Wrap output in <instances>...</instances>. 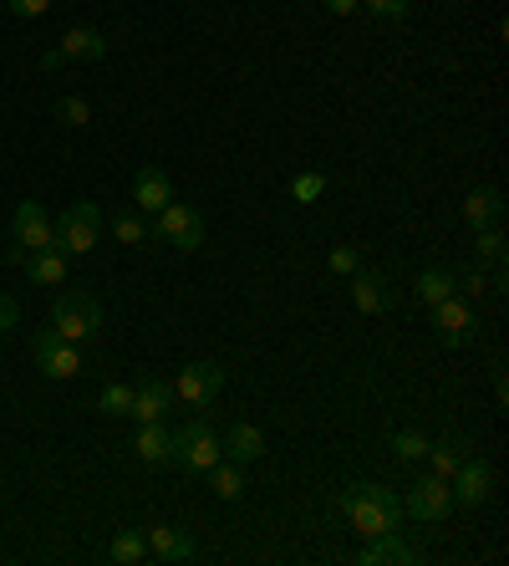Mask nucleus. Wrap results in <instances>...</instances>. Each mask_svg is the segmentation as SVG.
Instances as JSON below:
<instances>
[{
    "label": "nucleus",
    "instance_id": "f257e3e1",
    "mask_svg": "<svg viewBox=\"0 0 509 566\" xmlns=\"http://www.w3.org/2000/svg\"><path fill=\"white\" fill-rule=\"evenodd\" d=\"M342 516L357 525V536H382V531H397V516H403V500H397L387 485H351L342 490Z\"/></svg>",
    "mask_w": 509,
    "mask_h": 566
},
{
    "label": "nucleus",
    "instance_id": "f03ea898",
    "mask_svg": "<svg viewBox=\"0 0 509 566\" xmlns=\"http://www.w3.org/2000/svg\"><path fill=\"white\" fill-rule=\"evenodd\" d=\"M219 460H224V444H219V434H215V424H209V418H189V424L174 434L169 464L189 470V475H209Z\"/></svg>",
    "mask_w": 509,
    "mask_h": 566
},
{
    "label": "nucleus",
    "instance_id": "7ed1b4c3",
    "mask_svg": "<svg viewBox=\"0 0 509 566\" xmlns=\"http://www.w3.org/2000/svg\"><path fill=\"white\" fill-rule=\"evenodd\" d=\"M97 235H102V209L92 205V199H82V205H67L57 220H51V251H61V255L97 251Z\"/></svg>",
    "mask_w": 509,
    "mask_h": 566
},
{
    "label": "nucleus",
    "instance_id": "20e7f679",
    "mask_svg": "<svg viewBox=\"0 0 509 566\" xmlns=\"http://www.w3.org/2000/svg\"><path fill=\"white\" fill-rule=\"evenodd\" d=\"M51 327L67 337V343H88V337H97L102 332V307L92 291H57V301H51Z\"/></svg>",
    "mask_w": 509,
    "mask_h": 566
},
{
    "label": "nucleus",
    "instance_id": "39448f33",
    "mask_svg": "<svg viewBox=\"0 0 509 566\" xmlns=\"http://www.w3.org/2000/svg\"><path fill=\"white\" fill-rule=\"evenodd\" d=\"M428 312H433L438 347H449V353H453V347H468L474 337H479V312H474V307H468L459 291H453V297H443V301H433Z\"/></svg>",
    "mask_w": 509,
    "mask_h": 566
},
{
    "label": "nucleus",
    "instance_id": "423d86ee",
    "mask_svg": "<svg viewBox=\"0 0 509 566\" xmlns=\"http://www.w3.org/2000/svg\"><path fill=\"white\" fill-rule=\"evenodd\" d=\"M153 235L169 240L174 251H199V245H204V220H199V209H194V205H174V199H169V205H163L159 215H153Z\"/></svg>",
    "mask_w": 509,
    "mask_h": 566
},
{
    "label": "nucleus",
    "instance_id": "0eeeda50",
    "mask_svg": "<svg viewBox=\"0 0 509 566\" xmlns=\"http://www.w3.org/2000/svg\"><path fill=\"white\" fill-rule=\"evenodd\" d=\"M31 353H36V368H42L46 378H77L82 373V353H77V343H67L57 327L36 332V337H31Z\"/></svg>",
    "mask_w": 509,
    "mask_h": 566
},
{
    "label": "nucleus",
    "instance_id": "6e6552de",
    "mask_svg": "<svg viewBox=\"0 0 509 566\" xmlns=\"http://www.w3.org/2000/svg\"><path fill=\"white\" fill-rule=\"evenodd\" d=\"M219 393H224V368H219V362H209V358L189 362V368L174 378V398H184L189 408H209Z\"/></svg>",
    "mask_w": 509,
    "mask_h": 566
},
{
    "label": "nucleus",
    "instance_id": "1a4fd4ad",
    "mask_svg": "<svg viewBox=\"0 0 509 566\" xmlns=\"http://www.w3.org/2000/svg\"><path fill=\"white\" fill-rule=\"evenodd\" d=\"M449 510H453V490L443 475H423L418 485H407L403 516H413V521H443Z\"/></svg>",
    "mask_w": 509,
    "mask_h": 566
},
{
    "label": "nucleus",
    "instance_id": "9d476101",
    "mask_svg": "<svg viewBox=\"0 0 509 566\" xmlns=\"http://www.w3.org/2000/svg\"><path fill=\"white\" fill-rule=\"evenodd\" d=\"M449 490H453V506H484L495 495V464L464 454V464L449 475Z\"/></svg>",
    "mask_w": 509,
    "mask_h": 566
},
{
    "label": "nucleus",
    "instance_id": "9b49d317",
    "mask_svg": "<svg viewBox=\"0 0 509 566\" xmlns=\"http://www.w3.org/2000/svg\"><path fill=\"white\" fill-rule=\"evenodd\" d=\"M174 408V383H163V378H138L132 383V408H128V418H138V424H153V418H163Z\"/></svg>",
    "mask_w": 509,
    "mask_h": 566
},
{
    "label": "nucleus",
    "instance_id": "f8f14e48",
    "mask_svg": "<svg viewBox=\"0 0 509 566\" xmlns=\"http://www.w3.org/2000/svg\"><path fill=\"white\" fill-rule=\"evenodd\" d=\"M351 307L362 316H382L387 307H393V281L387 276H378V270H351Z\"/></svg>",
    "mask_w": 509,
    "mask_h": 566
},
{
    "label": "nucleus",
    "instance_id": "ddd939ff",
    "mask_svg": "<svg viewBox=\"0 0 509 566\" xmlns=\"http://www.w3.org/2000/svg\"><path fill=\"white\" fill-rule=\"evenodd\" d=\"M11 235H15V245H31V251H51V220H46V209L36 205V199H26V205L15 209Z\"/></svg>",
    "mask_w": 509,
    "mask_h": 566
},
{
    "label": "nucleus",
    "instance_id": "4468645a",
    "mask_svg": "<svg viewBox=\"0 0 509 566\" xmlns=\"http://www.w3.org/2000/svg\"><path fill=\"white\" fill-rule=\"evenodd\" d=\"M169 199H174V184H169V174H163L159 164H143L138 174H132V205H138V209L159 215Z\"/></svg>",
    "mask_w": 509,
    "mask_h": 566
},
{
    "label": "nucleus",
    "instance_id": "2eb2a0df",
    "mask_svg": "<svg viewBox=\"0 0 509 566\" xmlns=\"http://www.w3.org/2000/svg\"><path fill=\"white\" fill-rule=\"evenodd\" d=\"M418 562V552L407 546L397 531H382V536H367V546L357 552V566H407Z\"/></svg>",
    "mask_w": 509,
    "mask_h": 566
},
{
    "label": "nucleus",
    "instance_id": "dca6fc26",
    "mask_svg": "<svg viewBox=\"0 0 509 566\" xmlns=\"http://www.w3.org/2000/svg\"><path fill=\"white\" fill-rule=\"evenodd\" d=\"M15 261H21V270L31 276V286H61L67 281V255L61 251H15Z\"/></svg>",
    "mask_w": 509,
    "mask_h": 566
},
{
    "label": "nucleus",
    "instance_id": "f3484780",
    "mask_svg": "<svg viewBox=\"0 0 509 566\" xmlns=\"http://www.w3.org/2000/svg\"><path fill=\"white\" fill-rule=\"evenodd\" d=\"M57 57L61 61H102V57H107V36L92 31V26H72L67 36H61Z\"/></svg>",
    "mask_w": 509,
    "mask_h": 566
},
{
    "label": "nucleus",
    "instance_id": "a211bd4d",
    "mask_svg": "<svg viewBox=\"0 0 509 566\" xmlns=\"http://www.w3.org/2000/svg\"><path fill=\"white\" fill-rule=\"evenodd\" d=\"M148 556H159V562H169V566L194 562V536L174 531V525H153V531H148Z\"/></svg>",
    "mask_w": 509,
    "mask_h": 566
},
{
    "label": "nucleus",
    "instance_id": "6ab92c4d",
    "mask_svg": "<svg viewBox=\"0 0 509 566\" xmlns=\"http://www.w3.org/2000/svg\"><path fill=\"white\" fill-rule=\"evenodd\" d=\"M132 449H138V460H143V464H169L174 434L163 429V418H153V424H138V439H132Z\"/></svg>",
    "mask_w": 509,
    "mask_h": 566
},
{
    "label": "nucleus",
    "instance_id": "aec40b11",
    "mask_svg": "<svg viewBox=\"0 0 509 566\" xmlns=\"http://www.w3.org/2000/svg\"><path fill=\"white\" fill-rule=\"evenodd\" d=\"M499 215H505V199H499V189H468V199H464L468 230H489V224H499Z\"/></svg>",
    "mask_w": 509,
    "mask_h": 566
},
{
    "label": "nucleus",
    "instance_id": "412c9836",
    "mask_svg": "<svg viewBox=\"0 0 509 566\" xmlns=\"http://www.w3.org/2000/svg\"><path fill=\"white\" fill-rule=\"evenodd\" d=\"M224 454H230L234 464H255L265 454V434L255 429V424H234L230 439H224Z\"/></svg>",
    "mask_w": 509,
    "mask_h": 566
},
{
    "label": "nucleus",
    "instance_id": "4be33fe9",
    "mask_svg": "<svg viewBox=\"0 0 509 566\" xmlns=\"http://www.w3.org/2000/svg\"><path fill=\"white\" fill-rule=\"evenodd\" d=\"M453 291H459V281H453V270H443V266L418 270V281H413V297H418L423 307H433V301L453 297Z\"/></svg>",
    "mask_w": 509,
    "mask_h": 566
},
{
    "label": "nucleus",
    "instance_id": "5701e85b",
    "mask_svg": "<svg viewBox=\"0 0 509 566\" xmlns=\"http://www.w3.org/2000/svg\"><path fill=\"white\" fill-rule=\"evenodd\" d=\"M107 556H113L117 566H138V562H148V531H123V536H113Z\"/></svg>",
    "mask_w": 509,
    "mask_h": 566
},
{
    "label": "nucleus",
    "instance_id": "b1692460",
    "mask_svg": "<svg viewBox=\"0 0 509 566\" xmlns=\"http://www.w3.org/2000/svg\"><path fill=\"white\" fill-rule=\"evenodd\" d=\"M113 235L123 240V245H148V240H153V224H148L143 215H132V209H117V215H113Z\"/></svg>",
    "mask_w": 509,
    "mask_h": 566
},
{
    "label": "nucleus",
    "instance_id": "393cba45",
    "mask_svg": "<svg viewBox=\"0 0 509 566\" xmlns=\"http://www.w3.org/2000/svg\"><path fill=\"white\" fill-rule=\"evenodd\" d=\"M464 454H468V444H464V439H449V444H428V454H423V460L433 464V475H443V480H449L453 470L464 464Z\"/></svg>",
    "mask_w": 509,
    "mask_h": 566
},
{
    "label": "nucleus",
    "instance_id": "a878e982",
    "mask_svg": "<svg viewBox=\"0 0 509 566\" xmlns=\"http://www.w3.org/2000/svg\"><path fill=\"white\" fill-rule=\"evenodd\" d=\"M209 485H215V495L219 500H240V495H245V480H240V464H224L219 460L215 470H209Z\"/></svg>",
    "mask_w": 509,
    "mask_h": 566
},
{
    "label": "nucleus",
    "instance_id": "bb28decb",
    "mask_svg": "<svg viewBox=\"0 0 509 566\" xmlns=\"http://www.w3.org/2000/svg\"><path fill=\"white\" fill-rule=\"evenodd\" d=\"M97 408L107 418H128V408H132V383H107L97 393Z\"/></svg>",
    "mask_w": 509,
    "mask_h": 566
},
{
    "label": "nucleus",
    "instance_id": "cd10ccee",
    "mask_svg": "<svg viewBox=\"0 0 509 566\" xmlns=\"http://www.w3.org/2000/svg\"><path fill=\"white\" fill-rule=\"evenodd\" d=\"M321 194H326V174H311V169H305V174H296V180H291V199H296V205H316Z\"/></svg>",
    "mask_w": 509,
    "mask_h": 566
},
{
    "label": "nucleus",
    "instance_id": "c85d7f7f",
    "mask_svg": "<svg viewBox=\"0 0 509 566\" xmlns=\"http://www.w3.org/2000/svg\"><path fill=\"white\" fill-rule=\"evenodd\" d=\"M57 118L67 123V128H88V123H92L88 97H57Z\"/></svg>",
    "mask_w": 509,
    "mask_h": 566
},
{
    "label": "nucleus",
    "instance_id": "c756f323",
    "mask_svg": "<svg viewBox=\"0 0 509 566\" xmlns=\"http://www.w3.org/2000/svg\"><path fill=\"white\" fill-rule=\"evenodd\" d=\"M393 454L397 460H423V454H428V439H423L418 429H397L393 434Z\"/></svg>",
    "mask_w": 509,
    "mask_h": 566
},
{
    "label": "nucleus",
    "instance_id": "7c9ffc66",
    "mask_svg": "<svg viewBox=\"0 0 509 566\" xmlns=\"http://www.w3.org/2000/svg\"><path fill=\"white\" fill-rule=\"evenodd\" d=\"M474 235H479V255H484V261H495V270L505 266V235H499L495 224H489V230H474Z\"/></svg>",
    "mask_w": 509,
    "mask_h": 566
},
{
    "label": "nucleus",
    "instance_id": "2f4dec72",
    "mask_svg": "<svg viewBox=\"0 0 509 566\" xmlns=\"http://www.w3.org/2000/svg\"><path fill=\"white\" fill-rule=\"evenodd\" d=\"M362 11L382 15V21H403V15L413 11V0H362Z\"/></svg>",
    "mask_w": 509,
    "mask_h": 566
},
{
    "label": "nucleus",
    "instance_id": "473e14b6",
    "mask_svg": "<svg viewBox=\"0 0 509 566\" xmlns=\"http://www.w3.org/2000/svg\"><path fill=\"white\" fill-rule=\"evenodd\" d=\"M0 5H11L21 21H36V15H46L51 5H57V0H0Z\"/></svg>",
    "mask_w": 509,
    "mask_h": 566
},
{
    "label": "nucleus",
    "instance_id": "72a5a7b5",
    "mask_svg": "<svg viewBox=\"0 0 509 566\" xmlns=\"http://www.w3.org/2000/svg\"><path fill=\"white\" fill-rule=\"evenodd\" d=\"M453 281H459V291H468V297H484V291H489V276H484L479 266H474V270H464V276L453 270Z\"/></svg>",
    "mask_w": 509,
    "mask_h": 566
},
{
    "label": "nucleus",
    "instance_id": "f704fd0d",
    "mask_svg": "<svg viewBox=\"0 0 509 566\" xmlns=\"http://www.w3.org/2000/svg\"><path fill=\"white\" fill-rule=\"evenodd\" d=\"M357 266H362V261H357V251H351V245H336V251H332V270H336V276H351Z\"/></svg>",
    "mask_w": 509,
    "mask_h": 566
},
{
    "label": "nucleus",
    "instance_id": "c9c22d12",
    "mask_svg": "<svg viewBox=\"0 0 509 566\" xmlns=\"http://www.w3.org/2000/svg\"><path fill=\"white\" fill-rule=\"evenodd\" d=\"M11 327H21V307L11 297H0V332H11Z\"/></svg>",
    "mask_w": 509,
    "mask_h": 566
},
{
    "label": "nucleus",
    "instance_id": "e433bc0d",
    "mask_svg": "<svg viewBox=\"0 0 509 566\" xmlns=\"http://www.w3.org/2000/svg\"><path fill=\"white\" fill-rule=\"evenodd\" d=\"M321 5H326V11H332V15H351V11H357V5H362V0H321Z\"/></svg>",
    "mask_w": 509,
    "mask_h": 566
},
{
    "label": "nucleus",
    "instance_id": "4c0bfd02",
    "mask_svg": "<svg viewBox=\"0 0 509 566\" xmlns=\"http://www.w3.org/2000/svg\"><path fill=\"white\" fill-rule=\"evenodd\" d=\"M495 398H499V408L509 403V383H505V368H495Z\"/></svg>",
    "mask_w": 509,
    "mask_h": 566
}]
</instances>
